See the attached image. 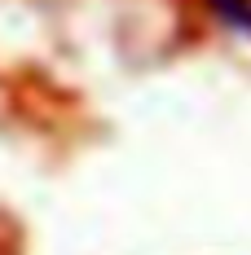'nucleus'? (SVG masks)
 <instances>
[{
	"label": "nucleus",
	"mask_w": 251,
	"mask_h": 255,
	"mask_svg": "<svg viewBox=\"0 0 251 255\" xmlns=\"http://www.w3.org/2000/svg\"><path fill=\"white\" fill-rule=\"evenodd\" d=\"M207 9H212L225 26L251 35V0H207Z\"/></svg>",
	"instance_id": "obj_1"
}]
</instances>
